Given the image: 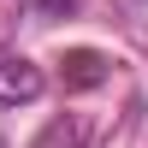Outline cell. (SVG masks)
Segmentation results:
<instances>
[{"label":"cell","mask_w":148,"mask_h":148,"mask_svg":"<svg viewBox=\"0 0 148 148\" xmlns=\"http://www.w3.org/2000/svg\"><path fill=\"white\" fill-rule=\"evenodd\" d=\"M42 89H47L42 65H30L24 53H0V113H12V107H30V101H42Z\"/></svg>","instance_id":"6da1fadb"},{"label":"cell","mask_w":148,"mask_h":148,"mask_svg":"<svg viewBox=\"0 0 148 148\" xmlns=\"http://www.w3.org/2000/svg\"><path fill=\"white\" fill-rule=\"evenodd\" d=\"M71 65H77V71H71V83H83V89L107 77V59H101V53H71Z\"/></svg>","instance_id":"7a4b0ae2"}]
</instances>
